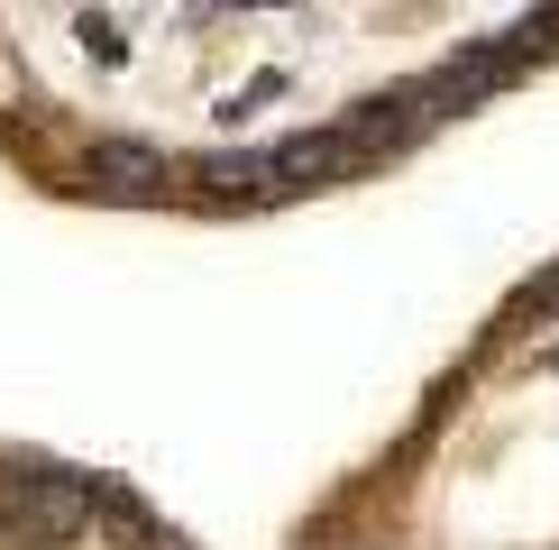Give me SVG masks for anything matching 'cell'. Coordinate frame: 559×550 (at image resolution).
Wrapping results in <instances>:
<instances>
[{
  "label": "cell",
  "mask_w": 559,
  "mask_h": 550,
  "mask_svg": "<svg viewBox=\"0 0 559 550\" xmlns=\"http://www.w3.org/2000/svg\"><path fill=\"white\" fill-rule=\"evenodd\" d=\"M0 523L37 533V541H74L92 523V487L83 477H56V468H0Z\"/></svg>",
  "instance_id": "cell-1"
},
{
  "label": "cell",
  "mask_w": 559,
  "mask_h": 550,
  "mask_svg": "<svg viewBox=\"0 0 559 550\" xmlns=\"http://www.w3.org/2000/svg\"><path fill=\"white\" fill-rule=\"evenodd\" d=\"M348 166H367V147L348 129H302L285 138V147H266V175H275V193H302V183H331Z\"/></svg>",
  "instance_id": "cell-2"
},
{
  "label": "cell",
  "mask_w": 559,
  "mask_h": 550,
  "mask_svg": "<svg viewBox=\"0 0 559 550\" xmlns=\"http://www.w3.org/2000/svg\"><path fill=\"white\" fill-rule=\"evenodd\" d=\"M83 175L110 183V193H138V202L166 193V156H156V147H129V138H102V147L83 156Z\"/></svg>",
  "instance_id": "cell-3"
},
{
  "label": "cell",
  "mask_w": 559,
  "mask_h": 550,
  "mask_svg": "<svg viewBox=\"0 0 559 550\" xmlns=\"http://www.w3.org/2000/svg\"><path fill=\"white\" fill-rule=\"evenodd\" d=\"M202 193H221V202H248V193H275V175H266V156H202L193 166Z\"/></svg>",
  "instance_id": "cell-4"
},
{
  "label": "cell",
  "mask_w": 559,
  "mask_h": 550,
  "mask_svg": "<svg viewBox=\"0 0 559 550\" xmlns=\"http://www.w3.org/2000/svg\"><path fill=\"white\" fill-rule=\"evenodd\" d=\"M83 46H92L102 64H120V28H110V19H83Z\"/></svg>",
  "instance_id": "cell-5"
},
{
  "label": "cell",
  "mask_w": 559,
  "mask_h": 550,
  "mask_svg": "<svg viewBox=\"0 0 559 550\" xmlns=\"http://www.w3.org/2000/svg\"><path fill=\"white\" fill-rule=\"evenodd\" d=\"M542 303H559V275H542Z\"/></svg>",
  "instance_id": "cell-6"
},
{
  "label": "cell",
  "mask_w": 559,
  "mask_h": 550,
  "mask_svg": "<svg viewBox=\"0 0 559 550\" xmlns=\"http://www.w3.org/2000/svg\"><path fill=\"white\" fill-rule=\"evenodd\" d=\"M550 367H559V349H550Z\"/></svg>",
  "instance_id": "cell-7"
}]
</instances>
